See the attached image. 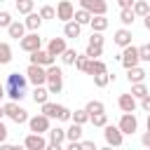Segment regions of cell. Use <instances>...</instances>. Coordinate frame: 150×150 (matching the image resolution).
Masks as SVG:
<instances>
[{
    "instance_id": "obj_1",
    "label": "cell",
    "mask_w": 150,
    "mask_h": 150,
    "mask_svg": "<svg viewBox=\"0 0 150 150\" xmlns=\"http://www.w3.org/2000/svg\"><path fill=\"white\" fill-rule=\"evenodd\" d=\"M26 84H28V77L21 75V73H9L5 77V96H9V101H21L26 96Z\"/></svg>"
},
{
    "instance_id": "obj_2",
    "label": "cell",
    "mask_w": 150,
    "mask_h": 150,
    "mask_svg": "<svg viewBox=\"0 0 150 150\" xmlns=\"http://www.w3.org/2000/svg\"><path fill=\"white\" fill-rule=\"evenodd\" d=\"M47 89H49V94H61V89H63V70L59 68V66H47Z\"/></svg>"
},
{
    "instance_id": "obj_3",
    "label": "cell",
    "mask_w": 150,
    "mask_h": 150,
    "mask_svg": "<svg viewBox=\"0 0 150 150\" xmlns=\"http://www.w3.org/2000/svg\"><path fill=\"white\" fill-rule=\"evenodd\" d=\"M2 108H5V115H7L14 124H26V122H28V110L21 108L19 101H9V103H5Z\"/></svg>"
},
{
    "instance_id": "obj_4",
    "label": "cell",
    "mask_w": 150,
    "mask_h": 150,
    "mask_svg": "<svg viewBox=\"0 0 150 150\" xmlns=\"http://www.w3.org/2000/svg\"><path fill=\"white\" fill-rule=\"evenodd\" d=\"M26 77H28V82H30L33 87L45 84V82H47V68H45V66H38V63H30V66L26 68Z\"/></svg>"
},
{
    "instance_id": "obj_5",
    "label": "cell",
    "mask_w": 150,
    "mask_h": 150,
    "mask_svg": "<svg viewBox=\"0 0 150 150\" xmlns=\"http://www.w3.org/2000/svg\"><path fill=\"white\" fill-rule=\"evenodd\" d=\"M103 138H105V143L112 145V148H120V145L124 143V134L120 131L117 124H105V127H103Z\"/></svg>"
},
{
    "instance_id": "obj_6",
    "label": "cell",
    "mask_w": 150,
    "mask_h": 150,
    "mask_svg": "<svg viewBox=\"0 0 150 150\" xmlns=\"http://www.w3.org/2000/svg\"><path fill=\"white\" fill-rule=\"evenodd\" d=\"M19 47L23 49V52H35V49H40L42 47V38H40V33L38 30H30V33H26L21 40H19Z\"/></svg>"
},
{
    "instance_id": "obj_7",
    "label": "cell",
    "mask_w": 150,
    "mask_h": 150,
    "mask_svg": "<svg viewBox=\"0 0 150 150\" xmlns=\"http://www.w3.org/2000/svg\"><path fill=\"white\" fill-rule=\"evenodd\" d=\"M120 63H122L124 68H134V66H138V63H141V59H138V47H134V45H127V47H122Z\"/></svg>"
},
{
    "instance_id": "obj_8",
    "label": "cell",
    "mask_w": 150,
    "mask_h": 150,
    "mask_svg": "<svg viewBox=\"0 0 150 150\" xmlns=\"http://www.w3.org/2000/svg\"><path fill=\"white\" fill-rule=\"evenodd\" d=\"M117 127H120V131H122L124 136H131V134L138 129V117H136L134 112H122Z\"/></svg>"
},
{
    "instance_id": "obj_9",
    "label": "cell",
    "mask_w": 150,
    "mask_h": 150,
    "mask_svg": "<svg viewBox=\"0 0 150 150\" xmlns=\"http://www.w3.org/2000/svg\"><path fill=\"white\" fill-rule=\"evenodd\" d=\"M49 122H52V120H49L47 115H42V112H40V115L28 117V129H30L33 134H47V131H49V127H52Z\"/></svg>"
},
{
    "instance_id": "obj_10",
    "label": "cell",
    "mask_w": 150,
    "mask_h": 150,
    "mask_svg": "<svg viewBox=\"0 0 150 150\" xmlns=\"http://www.w3.org/2000/svg\"><path fill=\"white\" fill-rule=\"evenodd\" d=\"M49 141H47V148L49 150H61V145L66 143V129H61V127H49Z\"/></svg>"
},
{
    "instance_id": "obj_11",
    "label": "cell",
    "mask_w": 150,
    "mask_h": 150,
    "mask_svg": "<svg viewBox=\"0 0 150 150\" xmlns=\"http://www.w3.org/2000/svg\"><path fill=\"white\" fill-rule=\"evenodd\" d=\"M73 14H75V5H73V0H61L59 5H56V19L59 21H70L73 19Z\"/></svg>"
},
{
    "instance_id": "obj_12",
    "label": "cell",
    "mask_w": 150,
    "mask_h": 150,
    "mask_svg": "<svg viewBox=\"0 0 150 150\" xmlns=\"http://www.w3.org/2000/svg\"><path fill=\"white\" fill-rule=\"evenodd\" d=\"M54 59H56V56H52V54H49L47 49H42V47L35 49V52H30V63H38V66H45V68L52 66Z\"/></svg>"
},
{
    "instance_id": "obj_13",
    "label": "cell",
    "mask_w": 150,
    "mask_h": 150,
    "mask_svg": "<svg viewBox=\"0 0 150 150\" xmlns=\"http://www.w3.org/2000/svg\"><path fill=\"white\" fill-rule=\"evenodd\" d=\"M80 7L91 12V14H105L108 12V2L105 0H80Z\"/></svg>"
},
{
    "instance_id": "obj_14",
    "label": "cell",
    "mask_w": 150,
    "mask_h": 150,
    "mask_svg": "<svg viewBox=\"0 0 150 150\" xmlns=\"http://www.w3.org/2000/svg\"><path fill=\"white\" fill-rule=\"evenodd\" d=\"M117 105H120L122 112H134V110L138 108V98H134L131 91H129V94H120V96H117Z\"/></svg>"
},
{
    "instance_id": "obj_15",
    "label": "cell",
    "mask_w": 150,
    "mask_h": 150,
    "mask_svg": "<svg viewBox=\"0 0 150 150\" xmlns=\"http://www.w3.org/2000/svg\"><path fill=\"white\" fill-rule=\"evenodd\" d=\"M23 145L28 148V150H45L47 148V141L42 138V134H28L26 138H23Z\"/></svg>"
},
{
    "instance_id": "obj_16",
    "label": "cell",
    "mask_w": 150,
    "mask_h": 150,
    "mask_svg": "<svg viewBox=\"0 0 150 150\" xmlns=\"http://www.w3.org/2000/svg\"><path fill=\"white\" fill-rule=\"evenodd\" d=\"M131 30L127 28V26H122V28H117L115 30V35H112V42L117 45V47H127V45H131Z\"/></svg>"
},
{
    "instance_id": "obj_17",
    "label": "cell",
    "mask_w": 150,
    "mask_h": 150,
    "mask_svg": "<svg viewBox=\"0 0 150 150\" xmlns=\"http://www.w3.org/2000/svg\"><path fill=\"white\" fill-rule=\"evenodd\" d=\"M63 35H66V38H73V40H77V38L82 35V26H80L75 19H70V21H66V23H63Z\"/></svg>"
},
{
    "instance_id": "obj_18",
    "label": "cell",
    "mask_w": 150,
    "mask_h": 150,
    "mask_svg": "<svg viewBox=\"0 0 150 150\" xmlns=\"http://www.w3.org/2000/svg\"><path fill=\"white\" fill-rule=\"evenodd\" d=\"M66 47H68V45H66V38H52L49 45H47V52H49L52 56H61Z\"/></svg>"
},
{
    "instance_id": "obj_19",
    "label": "cell",
    "mask_w": 150,
    "mask_h": 150,
    "mask_svg": "<svg viewBox=\"0 0 150 150\" xmlns=\"http://www.w3.org/2000/svg\"><path fill=\"white\" fill-rule=\"evenodd\" d=\"M23 23H26V30H38V28L42 26V16H40V12H28L26 19H23Z\"/></svg>"
},
{
    "instance_id": "obj_20",
    "label": "cell",
    "mask_w": 150,
    "mask_h": 150,
    "mask_svg": "<svg viewBox=\"0 0 150 150\" xmlns=\"http://www.w3.org/2000/svg\"><path fill=\"white\" fill-rule=\"evenodd\" d=\"M7 33H9V38L21 40V38L26 35V23H23V21H12V23L7 26Z\"/></svg>"
},
{
    "instance_id": "obj_21",
    "label": "cell",
    "mask_w": 150,
    "mask_h": 150,
    "mask_svg": "<svg viewBox=\"0 0 150 150\" xmlns=\"http://www.w3.org/2000/svg\"><path fill=\"white\" fill-rule=\"evenodd\" d=\"M89 26H91V30H98V33H103V30L108 28V19H105V14H91V21H89Z\"/></svg>"
},
{
    "instance_id": "obj_22",
    "label": "cell",
    "mask_w": 150,
    "mask_h": 150,
    "mask_svg": "<svg viewBox=\"0 0 150 150\" xmlns=\"http://www.w3.org/2000/svg\"><path fill=\"white\" fill-rule=\"evenodd\" d=\"M145 75H148V73H145V70H143L141 66L127 68V80H129L131 84H134V82H143V80H145Z\"/></svg>"
},
{
    "instance_id": "obj_23",
    "label": "cell",
    "mask_w": 150,
    "mask_h": 150,
    "mask_svg": "<svg viewBox=\"0 0 150 150\" xmlns=\"http://www.w3.org/2000/svg\"><path fill=\"white\" fill-rule=\"evenodd\" d=\"M33 101L35 103H45V101H49V89H47V84H38L35 89H33Z\"/></svg>"
},
{
    "instance_id": "obj_24",
    "label": "cell",
    "mask_w": 150,
    "mask_h": 150,
    "mask_svg": "<svg viewBox=\"0 0 150 150\" xmlns=\"http://www.w3.org/2000/svg\"><path fill=\"white\" fill-rule=\"evenodd\" d=\"M120 21H122V26H134V21H136V14H134V9L131 7H122L120 9Z\"/></svg>"
},
{
    "instance_id": "obj_25",
    "label": "cell",
    "mask_w": 150,
    "mask_h": 150,
    "mask_svg": "<svg viewBox=\"0 0 150 150\" xmlns=\"http://www.w3.org/2000/svg\"><path fill=\"white\" fill-rule=\"evenodd\" d=\"M105 63L101 59H89V66H87V75H98V73H105Z\"/></svg>"
},
{
    "instance_id": "obj_26",
    "label": "cell",
    "mask_w": 150,
    "mask_h": 150,
    "mask_svg": "<svg viewBox=\"0 0 150 150\" xmlns=\"http://www.w3.org/2000/svg\"><path fill=\"white\" fill-rule=\"evenodd\" d=\"M66 138H68V141H80V138H82V124L73 122V124L66 129Z\"/></svg>"
},
{
    "instance_id": "obj_27",
    "label": "cell",
    "mask_w": 150,
    "mask_h": 150,
    "mask_svg": "<svg viewBox=\"0 0 150 150\" xmlns=\"http://www.w3.org/2000/svg\"><path fill=\"white\" fill-rule=\"evenodd\" d=\"M131 9H134V14H136V16H145V14L150 12V5H148L145 0H134Z\"/></svg>"
},
{
    "instance_id": "obj_28",
    "label": "cell",
    "mask_w": 150,
    "mask_h": 150,
    "mask_svg": "<svg viewBox=\"0 0 150 150\" xmlns=\"http://www.w3.org/2000/svg\"><path fill=\"white\" fill-rule=\"evenodd\" d=\"M73 19H75V21H77L80 26H87V23L91 21V12H87V9H82V7H80V9H75Z\"/></svg>"
},
{
    "instance_id": "obj_29",
    "label": "cell",
    "mask_w": 150,
    "mask_h": 150,
    "mask_svg": "<svg viewBox=\"0 0 150 150\" xmlns=\"http://www.w3.org/2000/svg\"><path fill=\"white\" fill-rule=\"evenodd\" d=\"M9 61H12V47H9V42H0V66H5Z\"/></svg>"
},
{
    "instance_id": "obj_30",
    "label": "cell",
    "mask_w": 150,
    "mask_h": 150,
    "mask_svg": "<svg viewBox=\"0 0 150 150\" xmlns=\"http://www.w3.org/2000/svg\"><path fill=\"white\" fill-rule=\"evenodd\" d=\"M145 94H150L148 87H145V82H134V84H131V96H134V98H143Z\"/></svg>"
},
{
    "instance_id": "obj_31",
    "label": "cell",
    "mask_w": 150,
    "mask_h": 150,
    "mask_svg": "<svg viewBox=\"0 0 150 150\" xmlns=\"http://www.w3.org/2000/svg\"><path fill=\"white\" fill-rule=\"evenodd\" d=\"M89 122H91L94 127H101V129H103V127L108 124V115H105V110H103V112H94V115H89Z\"/></svg>"
},
{
    "instance_id": "obj_32",
    "label": "cell",
    "mask_w": 150,
    "mask_h": 150,
    "mask_svg": "<svg viewBox=\"0 0 150 150\" xmlns=\"http://www.w3.org/2000/svg\"><path fill=\"white\" fill-rule=\"evenodd\" d=\"M70 120H73V122H77V124H87V122H89V112H87L84 108H80V110L70 112Z\"/></svg>"
},
{
    "instance_id": "obj_33",
    "label": "cell",
    "mask_w": 150,
    "mask_h": 150,
    "mask_svg": "<svg viewBox=\"0 0 150 150\" xmlns=\"http://www.w3.org/2000/svg\"><path fill=\"white\" fill-rule=\"evenodd\" d=\"M75 59H77V52H75V49H70V47H66V49H63V54H61V61H63L66 66H73V63H75Z\"/></svg>"
},
{
    "instance_id": "obj_34",
    "label": "cell",
    "mask_w": 150,
    "mask_h": 150,
    "mask_svg": "<svg viewBox=\"0 0 150 150\" xmlns=\"http://www.w3.org/2000/svg\"><path fill=\"white\" fill-rule=\"evenodd\" d=\"M94 77V84L98 87V89H103V87H108V82H110V73L105 70V73H98V75H91Z\"/></svg>"
},
{
    "instance_id": "obj_35",
    "label": "cell",
    "mask_w": 150,
    "mask_h": 150,
    "mask_svg": "<svg viewBox=\"0 0 150 150\" xmlns=\"http://www.w3.org/2000/svg\"><path fill=\"white\" fill-rule=\"evenodd\" d=\"M56 105H59V103L45 101V103H42V115H47L49 120H56Z\"/></svg>"
},
{
    "instance_id": "obj_36",
    "label": "cell",
    "mask_w": 150,
    "mask_h": 150,
    "mask_svg": "<svg viewBox=\"0 0 150 150\" xmlns=\"http://www.w3.org/2000/svg\"><path fill=\"white\" fill-rule=\"evenodd\" d=\"M70 112H73L70 108H66V105H61V103L56 105V120H59V122H68V120H70Z\"/></svg>"
},
{
    "instance_id": "obj_37",
    "label": "cell",
    "mask_w": 150,
    "mask_h": 150,
    "mask_svg": "<svg viewBox=\"0 0 150 150\" xmlns=\"http://www.w3.org/2000/svg\"><path fill=\"white\" fill-rule=\"evenodd\" d=\"M16 12L19 14H28V12H33V0H16Z\"/></svg>"
},
{
    "instance_id": "obj_38",
    "label": "cell",
    "mask_w": 150,
    "mask_h": 150,
    "mask_svg": "<svg viewBox=\"0 0 150 150\" xmlns=\"http://www.w3.org/2000/svg\"><path fill=\"white\" fill-rule=\"evenodd\" d=\"M84 110H87L89 115H94V112H103V110H105V105H103L101 101H89V103L84 105Z\"/></svg>"
},
{
    "instance_id": "obj_39",
    "label": "cell",
    "mask_w": 150,
    "mask_h": 150,
    "mask_svg": "<svg viewBox=\"0 0 150 150\" xmlns=\"http://www.w3.org/2000/svg\"><path fill=\"white\" fill-rule=\"evenodd\" d=\"M89 59H98L101 54H103V47L101 45H87V52H84Z\"/></svg>"
},
{
    "instance_id": "obj_40",
    "label": "cell",
    "mask_w": 150,
    "mask_h": 150,
    "mask_svg": "<svg viewBox=\"0 0 150 150\" xmlns=\"http://www.w3.org/2000/svg\"><path fill=\"white\" fill-rule=\"evenodd\" d=\"M73 66H75L77 70H82V73H87V66H89V56H87V54H82V56L77 54V59H75V63H73Z\"/></svg>"
},
{
    "instance_id": "obj_41",
    "label": "cell",
    "mask_w": 150,
    "mask_h": 150,
    "mask_svg": "<svg viewBox=\"0 0 150 150\" xmlns=\"http://www.w3.org/2000/svg\"><path fill=\"white\" fill-rule=\"evenodd\" d=\"M40 16H42V21H45V19H56V9H54L52 5H45V7L40 9Z\"/></svg>"
},
{
    "instance_id": "obj_42",
    "label": "cell",
    "mask_w": 150,
    "mask_h": 150,
    "mask_svg": "<svg viewBox=\"0 0 150 150\" xmlns=\"http://www.w3.org/2000/svg\"><path fill=\"white\" fill-rule=\"evenodd\" d=\"M12 21H14V19H12V14L2 9V12H0V28H7V26H9Z\"/></svg>"
},
{
    "instance_id": "obj_43",
    "label": "cell",
    "mask_w": 150,
    "mask_h": 150,
    "mask_svg": "<svg viewBox=\"0 0 150 150\" xmlns=\"http://www.w3.org/2000/svg\"><path fill=\"white\" fill-rule=\"evenodd\" d=\"M89 45H101V47H103V33H98V30H91Z\"/></svg>"
},
{
    "instance_id": "obj_44",
    "label": "cell",
    "mask_w": 150,
    "mask_h": 150,
    "mask_svg": "<svg viewBox=\"0 0 150 150\" xmlns=\"http://www.w3.org/2000/svg\"><path fill=\"white\" fill-rule=\"evenodd\" d=\"M138 59H141V61H150V47H148V45L138 47Z\"/></svg>"
},
{
    "instance_id": "obj_45",
    "label": "cell",
    "mask_w": 150,
    "mask_h": 150,
    "mask_svg": "<svg viewBox=\"0 0 150 150\" xmlns=\"http://www.w3.org/2000/svg\"><path fill=\"white\" fill-rule=\"evenodd\" d=\"M138 101H141V108H143L145 112H150V94H145V96L138 98Z\"/></svg>"
},
{
    "instance_id": "obj_46",
    "label": "cell",
    "mask_w": 150,
    "mask_h": 150,
    "mask_svg": "<svg viewBox=\"0 0 150 150\" xmlns=\"http://www.w3.org/2000/svg\"><path fill=\"white\" fill-rule=\"evenodd\" d=\"M7 134H9V131H7V127H5V122L0 120V143H5V141H7Z\"/></svg>"
},
{
    "instance_id": "obj_47",
    "label": "cell",
    "mask_w": 150,
    "mask_h": 150,
    "mask_svg": "<svg viewBox=\"0 0 150 150\" xmlns=\"http://www.w3.org/2000/svg\"><path fill=\"white\" fill-rule=\"evenodd\" d=\"M80 148H87V150L94 148V150H96V143H94V141H82V138H80Z\"/></svg>"
},
{
    "instance_id": "obj_48",
    "label": "cell",
    "mask_w": 150,
    "mask_h": 150,
    "mask_svg": "<svg viewBox=\"0 0 150 150\" xmlns=\"http://www.w3.org/2000/svg\"><path fill=\"white\" fill-rule=\"evenodd\" d=\"M141 143H143L145 148H150V131H145V134L141 136Z\"/></svg>"
},
{
    "instance_id": "obj_49",
    "label": "cell",
    "mask_w": 150,
    "mask_h": 150,
    "mask_svg": "<svg viewBox=\"0 0 150 150\" xmlns=\"http://www.w3.org/2000/svg\"><path fill=\"white\" fill-rule=\"evenodd\" d=\"M117 5H120V9H122V7H131L134 0H117Z\"/></svg>"
},
{
    "instance_id": "obj_50",
    "label": "cell",
    "mask_w": 150,
    "mask_h": 150,
    "mask_svg": "<svg viewBox=\"0 0 150 150\" xmlns=\"http://www.w3.org/2000/svg\"><path fill=\"white\" fill-rule=\"evenodd\" d=\"M143 26H145V30H150V12L143 16Z\"/></svg>"
},
{
    "instance_id": "obj_51",
    "label": "cell",
    "mask_w": 150,
    "mask_h": 150,
    "mask_svg": "<svg viewBox=\"0 0 150 150\" xmlns=\"http://www.w3.org/2000/svg\"><path fill=\"white\" fill-rule=\"evenodd\" d=\"M2 98H5V84L0 82V101H2Z\"/></svg>"
},
{
    "instance_id": "obj_52",
    "label": "cell",
    "mask_w": 150,
    "mask_h": 150,
    "mask_svg": "<svg viewBox=\"0 0 150 150\" xmlns=\"http://www.w3.org/2000/svg\"><path fill=\"white\" fill-rule=\"evenodd\" d=\"M2 117H5V108L0 105V120H2Z\"/></svg>"
},
{
    "instance_id": "obj_53",
    "label": "cell",
    "mask_w": 150,
    "mask_h": 150,
    "mask_svg": "<svg viewBox=\"0 0 150 150\" xmlns=\"http://www.w3.org/2000/svg\"><path fill=\"white\" fill-rule=\"evenodd\" d=\"M148 131H150V112H148Z\"/></svg>"
},
{
    "instance_id": "obj_54",
    "label": "cell",
    "mask_w": 150,
    "mask_h": 150,
    "mask_svg": "<svg viewBox=\"0 0 150 150\" xmlns=\"http://www.w3.org/2000/svg\"><path fill=\"white\" fill-rule=\"evenodd\" d=\"M148 47H150V42H148Z\"/></svg>"
},
{
    "instance_id": "obj_55",
    "label": "cell",
    "mask_w": 150,
    "mask_h": 150,
    "mask_svg": "<svg viewBox=\"0 0 150 150\" xmlns=\"http://www.w3.org/2000/svg\"><path fill=\"white\" fill-rule=\"evenodd\" d=\"M0 5H2V0H0Z\"/></svg>"
},
{
    "instance_id": "obj_56",
    "label": "cell",
    "mask_w": 150,
    "mask_h": 150,
    "mask_svg": "<svg viewBox=\"0 0 150 150\" xmlns=\"http://www.w3.org/2000/svg\"><path fill=\"white\" fill-rule=\"evenodd\" d=\"M14 2H16V0H14Z\"/></svg>"
}]
</instances>
